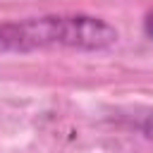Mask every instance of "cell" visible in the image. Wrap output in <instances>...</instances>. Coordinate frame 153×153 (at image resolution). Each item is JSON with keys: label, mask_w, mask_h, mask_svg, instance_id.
I'll list each match as a JSON object with an SVG mask.
<instances>
[{"label": "cell", "mask_w": 153, "mask_h": 153, "mask_svg": "<svg viewBox=\"0 0 153 153\" xmlns=\"http://www.w3.org/2000/svg\"><path fill=\"white\" fill-rule=\"evenodd\" d=\"M120 41L112 24L81 12L41 14L26 19L0 22V53L26 55L38 50H76L100 53Z\"/></svg>", "instance_id": "6da1fadb"}, {"label": "cell", "mask_w": 153, "mask_h": 153, "mask_svg": "<svg viewBox=\"0 0 153 153\" xmlns=\"http://www.w3.org/2000/svg\"><path fill=\"white\" fill-rule=\"evenodd\" d=\"M139 129H141V134H143V139H148V141L153 143V117H148V120H143V122L139 124Z\"/></svg>", "instance_id": "7a4b0ae2"}, {"label": "cell", "mask_w": 153, "mask_h": 153, "mask_svg": "<svg viewBox=\"0 0 153 153\" xmlns=\"http://www.w3.org/2000/svg\"><path fill=\"white\" fill-rule=\"evenodd\" d=\"M143 31H146V36L148 38H153V10L146 14V19H143Z\"/></svg>", "instance_id": "3957f363"}]
</instances>
